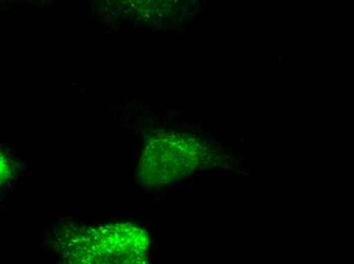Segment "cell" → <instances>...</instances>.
I'll return each instance as SVG.
<instances>
[{
    "instance_id": "obj_3",
    "label": "cell",
    "mask_w": 354,
    "mask_h": 264,
    "mask_svg": "<svg viewBox=\"0 0 354 264\" xmlns=\"http://www.w3.org/2000/svg\"><path fill=\"white\" fill-rule=\"evenodd\" d=\"M12 176V166L10 161L3 152H0V187L10 179Z\"/></svg>"
},
{
    "instance_id": "obj_2",
    "label": "cell",
    "mask_w": 354,
    "mask_h": 264,
    "mask_svg": "<svg viewBox=\"0 0 354 264\" xmlns=\"http://www.w3.org/2000/svg\"><path fill=\"white\" fill-rule=\"evenodd\" d=\"M207 148L196 137L165 133L147 143L140 163L139 180L157 187L193 173L204 162Z\"/></svg>"
},
{
    "instance_id": "obj_1",
    "label": "cell",
    "mask_w": 354,
    "mask_h": 264,
    "mask_svg": "<svg viewBox=\"0 0 354 264\" xmlns=\"http://www.w3.org/2000/svg\"><path fill=\"white\" fill-rule=\"evenodd\" d=\"M64 244L68 261L75 263H146L148 234L131 224L108 225L71 234Z\"/></svg>"
}]
</instances>
